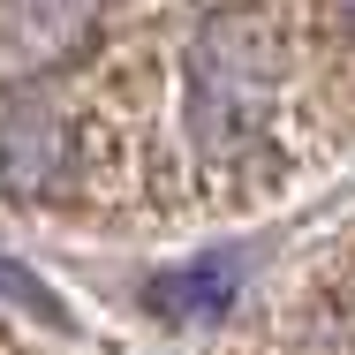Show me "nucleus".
<instances>
[{"mask_svg": "<svg viewBox=\"0 0 355 355\" xmlns=\"http://www.w3.org/2000/svg\"><path fill=\"white\" fill-rule=\"evenodd\" d=\"M91 8H23L8 0L0 8V76H38L53 61H69L76 46L91 38Z\"/></svg>", "mask_w": 355, "mask_h": 355, "instance_id": "3", "label": "nucleus"}, {"mask_svg": "<svg viewBox=\"0 0 355 355\" xmlns=\"http://www.w3.org/2000/svg\"><path fill=\"white\" fill-rule=\"evenodd\" d=\"M272 98V53L250 15H205L189 38V137L205 159H234Z\"/></svg>", "mask_w": 355, "mask_h": 355, "instance_id": "1", "label": "nucleus"}, {"mask_svg": "<svg viewBox=\"0 0 355 355\" xmlns=\"http://www.w3.org/2000/svg\"><path fill=\"white\" fill-rule=\"evenodd\" d=\"M234 287H242V265H234V257H197V265L151 280V310L197 325V318H219V310L234 302Z\"/></svg>", "mask_w": 355, "mask_h": 355, "instance_id": "4", "label": "nucleus"}, {"mask_svg": "<svg viewBox=\"0 0 355 355\" xmlns=\"http://www.w3.org/2000/svg\"><path fill=\"white\" fill-rule=\"evenodd\" d=\"M61 174H69V129H61V114L38 106V98L8 106L0 114V189L46 197Z\"/></svg>", "mask_w": 355, "mask_h": 355, "instance_id": "2", "label": "nucleus"}]
</instances>
